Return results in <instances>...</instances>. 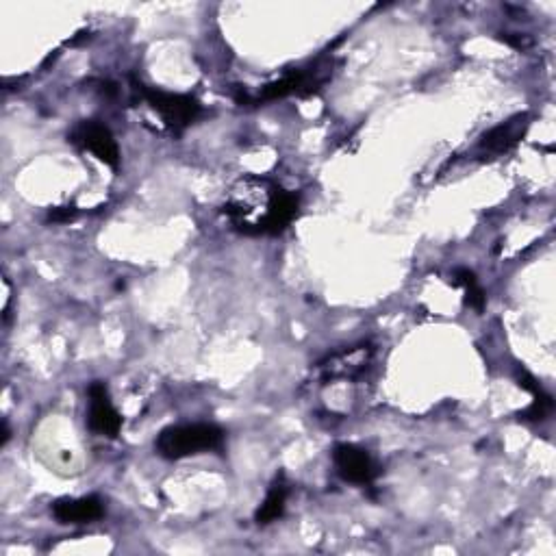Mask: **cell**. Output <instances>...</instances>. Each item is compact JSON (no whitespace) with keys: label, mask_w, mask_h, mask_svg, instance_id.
<instances>
[{"label":"cell","mask_w":556,"mask_h":556,"mask_svg":"<svg viewBox=\"0 0 556 556\" xmlns=\"http://www.w3.org/2000/svg\"><path fill=\"white\" fill-rule=\"evenodd\" d=\"M222 213L237 233L276 237L298 218L300 198L268 176L246 174L229 187Z\"/></svg>","instance_id":"6da1fadb"},{"label":"cell","mask_w":556,"mask_h":556,"mask_svg":"<svg viewBox=\"0 0 556 556\" xmlns=\"http://www.w3.org/2000/svg\"><path fill=\"white\" fill-rule=\"evenodd\" d=\"M224 446V431L216 424H183L163 428L155 441L159 457L179 461L202 452H216Z\"/></svg>","instance_id":"7a4b0ae2"},{"label":"cell","mask_w":556,"mask_h":556,"mask_svg":"<svg viewBox=\"0 0 556 556\" xmlns=\"http://www.w3.org/2000/svg\"><path fill=\"white\" fill-rule=\"evenodd\" d=\"M133 90L144 98L150 109L159 113L163 126L172 135H181L187 126H192L202 113V105L196 98L185 94H170L155 90V87H146L142 83H135Z\"/></svg>","instance_id":"3957f363"},{"label":"cell","mask_w":556,"mask_h":556,"mask_svg":"<svg viewBox=\"0 0 556 556\" xmlns=\"http://www.w3.org/2000/svg\"><path fill=\"white\" fill-rule=\"evenodd\" d=\"M331 77V72L326 68H307V70H294L287 72L285 77H281L274 83H268L261 87V92L257 96H237V103L242 105H261V103H272V100H281L287 96H309L313 92H318L324 85V81Z\"/></svg>","instance_id":"277c9868"},{"label":"cell","mask_w":556,"mask_h":556,"mask_svg":"<svg viewBox=\"0 0 556 556\" xmlns=\"http://www.w3.org/2000/svg\"><path fill=\"white\" fill-rule=\"evenodd\" d=\"M72 144L81 146L87 153H92L111 170H118L120 166V148L116 144V137L98 120H85L70 135Z\"/></svg>","instance_id":"5b68a950"},{"label":"cell","mask_w":556,"mask_h":556,"mask_svg":"<svg viewBox=\"0 0 556 556\" xmlns=\"http://www.w3.org/2000/svg\"><path fill=\"white\" fill-rule=\"evenodd\" d=\"M333 463L337 474L352 485H372L378 476V467L374 459L359 446L337 444L333 448Z\"/></svg>","instance_id":"8992f818"},{"label":"cell","mask_w":556,"mask_h":556,"mask_svg":"<svg viewBox=\"0 0 556 556\" xmlns=\"http://www.w3.org/2000/svg\"><path fill=\"white\" fill-rule=\"evenodd\" d=\"M90 413H87V426L100 437H118L122 428V417L111 404L105 383H94L90 387Z\"/></svg>","instance_id":"52a82bcc"},{"label":"cell","mask_w":556,"mask_h":556,"mask_svg":"<svg viewBox=\"0 0 556 556\" xmlns=\"http://www.w3.org/2000/svg\"><path fill=\"white\" fill-rule=\"evenodd\" d=\"M372 359V348L370 346H359L346 352H339V355L328 357L326 363L320 365L322 370V381H339V378H357L368 368V363Z\"/></svg>","instance_id":"ba28073f"},{"label":"cell","mask_w":556,"mask_h":556,"mask_svg":"<svg viewBox=\"0 0 556 556\" xmlns=\"http://www.w3.org/2000/svg\"><path fill=\"white\" fill-rule=\"evenodd\" d=\"M53 515L59 524H90L103 517V502L96 496L61 498L53 504Z\"/></svg>","instance_id":"9c48e42d"},{"label":"cell","mask_w":556,"mask_h":556,"mask_svg":"<svg viewBox=\"0 0 556 556\" xmlns=\"http://www.w3.org/2000/svg\"><path fill=\"white\" fill-rule=\"evenodd\" d=\"M526 129H528V116L526 113H522V116H515L507 122L498 124L496 129H491L489 133H485L483 137H480L478 148L487 150V153H494V155L507 153V150L520 144V139L526 135Z\"/></svg>","instance_id":"30bf717a"},{"label":"cell","mask_w":556,"mask_h":556,"mask_svg":"<svg viewBox=\"0 0 556 556\" xmlns=\"http://www.w3.org/2000/svg\"><path fill=\"white\" fill-rule=\"evenodd\" d=\"M287 496H289V483L285 474H278L274 478V483L270 485L268 496H265L263 504L259 507V511L255 513V520L257 524L265 526V524H272L276 522L278 517L285 513V504H287Z\"/></svg>","instance_id":"8fae6325"},{"label":"cell","mask_w":556,"mask_h":556,"mask_svg":"<svg viewBox=\"0 0 556 556\" xmlns=\"http://www.w3.org/2000/svg\"><path fill=\"white\" fill-rule=\"evenodd\" d=\"M454 285L465 289V305L467 307H472L476 311L485 309V292H483V287H480L478 278L472 270L459 268L457 272H454Z\"/></svg>","instance_id":"7c38bea8"},{"label":"cell","mask_w":556,"mask_h":556,"mask_svg":"<svg viewBox=\"0 0 556 556\" xmlns=\"http://www.w3.org/2000/svg\"><path fill=\"white\" fill-rule=\"evenodd\" d=\"M533 396H535L533 404H530V407L520 417H522V420H528V422H543L552 413L554 402L543 389H539L537 394H533Z\"/></svg>","instance_id":"4fadbf2b"},{"label":"cell","mask_w":556,"mask_h":556,"mask_svg":"<svg viewBox=\"0 0 556 556\" xmlns=\"http://www.w3.org/2000/svg\"><path fill=\"white\" fill-rule=\"evenodd\" d=\"M79 209L77 207H57L48 213V220L55 224H68L72 220H77Z\"/></svg>","instance_id":"5bb4252c"},{"label":"cell","mask_w":556,"mask_h":556,"mask_svg":"<svg viewBox=\"0 0 556 556\" xmlns=\"http://www.w3.org/2000/svg\"><path fill=\"white\" fill-rule=\"evenodd\" d=\"M504 42H507L509 46H515V48H528L530 46V40H526L524 35H515V37H511V35H507V37H502Z\"/></svg>","instance_id":"9a60e30c"}]
</instances>
